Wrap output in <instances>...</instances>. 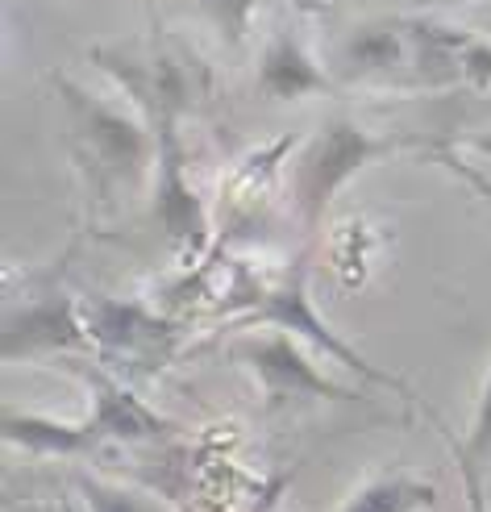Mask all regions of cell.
Segmentation results:
<instances>
[{"label":"cell","mask_w":491,"mask_h":512,"mask_svg":"<svg viewBox=\"0 0 491 512\" xmlns=\"http://www.w3.org/2000/svg\"><path fill=\"white\" fill-rule=\"evenodd\" d=\"M408 142L400 138H379L371 130H363L350 117H329L321 130L304 142L296 171H292V204L304 229H317L329 209L338 204V196L354 184L358 171L375 167L379 159L396 155Z\"/></svg>","instance_id":"7a4b0ae2"},{"label":"cell","mask_w":491,"mask_h":512,"mask_svg":"<svg viewBox=\"0 0 491 512\" xmlns=\"http://www.w3.org/2000/svg\"><path fill=\"white\" fill-rule=\"evenodd\" d=\"M442 433H446L450 454H454V467H458V483H462V500H467V512H491V508H487V488H483V467L467 454V446H462L458 433H450L446 425H442Z\"/></svg>","instance_id":"5bb4252c"},{"label":"cell","mask_w":491,"mask_h":512,"mask_svg":"<svg viewBox=\"0 0 491 512\" xmlns=\"http://www.w3.org/2000/svg\"><path fill=\"white\" fill-rule=\"evenodd\" d=\"M50 354H92L80 300H71L63 288H46L30 300L9 304L5 325H0L5 363H34Z\"/></svg>","instance_id":"8992f818"},{"label":"cell","mask_w":491,"mask_h":512,"mask_svg":"<svg viewBox=\"0 0 491 512\" xmlns=\"http://www.w3.org/2000/svg\"><path fill=\"white\" fill-rule=\"evenodd\" d=\"M421 9H479V5H491V0H417Z\"/></svg>","instance_id":"2e32d148"},{"label":"cell","mask_w":491,"mask_h":512,"mask_svg":"<svg viewBox=\"0 0 491 512\" xmlns=\"http://www.w3.org/2000/svg\"><path fill=\"white\" fill-rule=\"evenodd\" d=\"M475 30H483L491 38V5H479V17H475Z\"/></svg>","instance_id":"ac0fdd59"},{"label":"cell","mask_w":491,"mask_h":512,"mask_svg":"<svg viewBox=\"0 0 491 512\" xmlns=\"http://www.w3.org/2000/svg\"><path fill=\"white\" fill-rule=\"evenodd\" d=\"M88 383V421L105 446H150L179 433L171 417L150 408L129 379L113 375L109 367H84Z\"/></svg>","instance_id":"52a82bcc"},{"label":"cell","mask_w":491,"mask_h":512,"mask_svg":"<svg viewBox=\"0 0 491 512\" xmlns=\"http://www.w3.org/2000/svg\"><path fill=\"white\" fill-rule=\"evenodd\" d=\"M246 329H283V334H292V338L304 342L308 350L333 358V363H338L342 371L358 375L363 383H375V388H383V392H396V396H404V400L417 404L421 413H429V404H425L417 392H412L404 379H396L392 371L375 367L363 350H358L354 342H346L338 329H333V325L321 317V309L313 304V296H308L304 275H288L283 284H275L271 292L258 296V300L250 304V313L234 321V334H246Z\"/></svg>","instance_id":"277c9868"},{"label":"cell","mask_w":491,"mask_h":512,"mask_svg":"<svg viewBox=\"0 0 491 512\" xmlns=\"http://www.w3.org/2000/svg\"><path fill=\"white\" fill-rule=\"evenodd\" d=\"M229 354L263 388L267 413H296V408H313V404H363L367 400L363 392L329 379L313 363V350L296 342L292 334H283V329H246Z\"/></svg>","instance_id":"5b68a950"},{"label":"cell","mask_w":491,"mask_h":512,"mask_svg":"<svg viewBox=\"0 0 491 512\" xmlns=\"http://www.w3.org/2000/svg\"><path fill=\"white\" fill-rule=\"evenodd\" d=\"M80 313H84L92 354L100 358V367H109L129 383L154 379L163 367H171L179 342H184V325L142 300L84 296Z\"/></svg>","instance_id":"3957f363"},{"label":"cell","mask_w":491,"mask_h":512,"mask_svg":"<svg viewBox=\"0 0 491 512\" xmlns=\"http://www.w3.org/2000/svg\"><path fill=\"white\" fill-rule=\"evenodd\" d=\"M80 496L88 512H163L150 496L134 492V488H117V483L80 475Z\"/></svg>","instance_id":"4fadbf2b"},{"label":"cell","mask_w":491,"mask_h":512,"mask_svg":"<svg viewBox=\"0 0 491 512\" xmlns=\"http://www.w3.org/2000/svg\"><path fill=\"white\" fill-rule=\"evenodd\" d=\"M338 84L412 88V30L408 17L354 25L338 55Z\"/></svg>","instance_id":"ba28073f"},{"label":"cell","mask_w":491,"mask_h":512,"mask_svg":"<svg viewBox=\"0 0 491 512\" xmlns=\"http://www.w3.org/2000/svg\"><path fill=\"white\" fill-rule=\"evenodd\" d=\"M50 84H55V96L67 117L71 159L100 204L113 209L117 200L154 184L159 138H154L150 121L129 100H109L67 80L63 71L50 75Z\"/></svg>","instance_id":"6da1fadb"},{"label":"cell","mask_w":491,"mask_h":512,"mask_svg":"<svg viewBox=\"0 0 491 512\" xmlns=\"http://www.w3.org/2000/svg\"><path fill=\"white\" fill-rule=\"evenodd\" d=\"M0 433H5V446L34 458H88L105 446L88 417L67 421L55 413H25V408H5Z\"/></svg>","instance_id":"30bf717a"},{"label":"cell","mask_w":491,"mask_h":512,"mask_svg":"<svg viewBox=\"0 0 491 512\" xmlns=\"http://www.w3.org/2000/svg\"><path fill=\"white\" fill-rule=\"evenodd\" d=\"M196 5L204 17H209L213 34L229 50H238V46H246V38L254 30V17L263 9V0H196Z\"/></svg>","instance_id":"7c38bea8"},{"label":"cell","mask_w":491,"mask_h":512,"mask_svg":"<svg viewBox=\"0 0 491 512\" xmlns=\"http://www.w3.org/2000/svg\"><path fill=\"white\" fill-rule=\"evenodd\" d=\"M467 146L475 150V155H483V159H491V130H483V134H475V138H467Z\"/></svg>","instance_id":"e0dca14e"},{"label":"cell","mask_w":491,"mask_h":512,"mask_svg":"<svg viewBox=\"0 0 491 512\" xmlns=\"http://www.w3.org/2000/svg\"><path fill=\"white\" fill-rule=\"evenodd\" d=\"M437 504V488L421 475H383L363 483L338 512H429Z\"/></svg>","instance_id":"8fae6325"},{"label":"cell","mask_w":491,"mask_h":512,"mask_svg":"<svg viewBox=\"0 0 491 512\" xmlns=\"http://www.w3.org/2000/svg\"><path fill=\"white\" fill-rule=\"evenodd\" d=\"M462 446H467V454L475 458V463L487 471L491 467V371L483 379L479 388V400H475V421H471V433L462 438Z\"/></svg>","instance_id":"9a60e30c"},{"label":"cell","mask_w":491,"mask_h":512,"mask_svg":"<svg viewBox=\"0 0 491 512\" xmlns=\"http://www.w3.org/2000/svg\"><path fill=\"white\" fill-rule=\"evenodd\" d=\"M254 84L267 100H279V105H296V100L308 96H329L338 92V75H329L321 67V59L308 50V42L292 30H279L267 38L263 55H258V71Z\"/></svg>","instance_id":"9c48e42d"}]
</instances>
